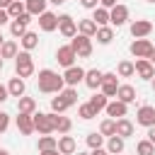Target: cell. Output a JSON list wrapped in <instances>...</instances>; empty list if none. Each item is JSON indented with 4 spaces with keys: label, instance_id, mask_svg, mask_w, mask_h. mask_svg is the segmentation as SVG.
<instances>
[{
    "label": "cell",
    "instance_id": "cell-40",
    "mask_svg": "<svg viewBox=\"0 0 155 155\" xmlns=\"http://www.w3.org/2000/svg\"><path fill=\"white\" fill-rule=\"evenodd\" d=\"M78 116H80V119H85V121H90V119H94V116H97V111L90 107V102H85V104H78Z\"/></svg>",
    "mask_w": 155,
    "mask_h": 155
},
{
    "label": "cell",
    "instance_id": "cell-16",
    "mask_svg": "<svg viewBox=\"0 0 155 155\" xmlns=\"http://www.w3.org/2000/svg\"><path fill=\"white\" fill-rule=\"evenodd\" d=\"M104 111H107V116H109V119H114V121H116V119H124V116L128 114V104H124V102H119V99H111V102L107 104V109H104Z\"/></svg>",
    "mask_w": 155,
    "mask_h": 155
},
{
    "label": "cell",
    "instance_id": "cell-4",
    "mask_svg": "<svg viewBox=\"0 0 155 155\" xmlns=\"http://www.w3.org/2000/svg\"><path fill=\"white\" fill-rule=\"evenodd\" d=\"M70 46H73V51L78 53V58H90V56H92V39H90V36L78 34V36L70 39Z\"/></svg>",
    "mask_w": 155,
    "mask_h": 155
},
{
    "label": "cell",
    "instance_id": "cell-6",
    "mask_svg": "<svg viewBox=\"0 0 155 155\" xmlns=\"http://www.w3.org/2000/svg\"><path fill=\"white\" fill-rule=\"evenodd\" d=\"M58 31H61V36L73 39V36H78V22L70 15H58Z\"/></svg>",
    "mask_w": 155,
    "mask_h": 155
},
{
    "label": "cell",
    "instance_id": "cell-50",
    "mask_svg": "<svg viewBox=\"0 0 155 155\" xmlns=\"http://www.w3.org/2000/svg\"><path fill=\"white\" fill-rule=\"evenodd\" d=\"M10 5H12V0H0V7H2V10H7Z\"/></svg>",
    "mask_w": 155,
    "mask_h": 155
},
{
    "label": "cell",
    "instance_id": "cell-36",
    "mask_svg": "<svg viewBox=\"0 0 155 155\" xmlns=\"http://www.w3.org/2000/svg\"><path fill=\"white\" fill-rule=\"evenodd\" d=\"M99 133H102L104 138H111V136H116V121L107 116V119L99 124Z\"/></svg>",
    "mask_w": 155,
    "mask_h": 155
},
{
    "label": "cell",
    "instance_id": "cell-13",
    "mask_svg": "<svg viewBox=\"0 0 155 155\" xmlns=\"http://www.w3.org/2000/svg\"><path fill=\"white\" fill-rule=\"evenodd\" d=\"M63 80H65V87H78L80 82H85V70H82L80 65L65 68V73H63Z\"/></svg>",
    "mask_w": 155,
    "mask_h": 155
},
{
    "label": "cell",
    "instance_id": "cell-53",
    "mask_svg": "<svg viewBox=\"0 0 155 155\" xmlns=\"http://www.w3.org/2000/svg\"><path fill=\"white\" fill-rule=\"evenodd\" d=\"M2 68H5V58L0 56V70H2Z\"/></svg>",
    "mask_w": 155,
    "mask_h": 155
},
{
    "label": "cell",
    "instance_id": "cell-56",
    "mask_svg": "<svg viewBox=\"0 0 155 155\" xmlns=\"http://www.w3.org/2000/svg\"><path fill=\"white\" fill-rule=\"evenodd\" d=\"M150 85H153V92H155V78H153V80H150Z\"/></svg>",
    "mask_w": 155,
    "mask_h": 155
},
{
    "label": "cell",
    "instance_id": "cell-48",
    "mask_svg": "<svg viewBox=\"0 0 155 155\" xmlns=\"http://www.w3.org/2000/svg\"><path fill=\"white\" fill-rule=\"evenodd\" d=\"M148 140L155 145V126H153V128H148Z\"/></svg>",
    "mask_w": 155,
    "mask_h": 155
},
{
    "label": "cell",
    "instance_id": "cell-14",
    "mask_svg": "<svg viewBox=\"0 0 155 155\" xmlns=\"http://www.w3.org/2000/svg\"><path fill=\"white\" fill-rule=\"evenodd\" d=\"M15 124H17V131H19L22 136H31V133L36 131V128H34V114H17Z\"/></svg>",
    "mask_w": 155,
    "mask_h": 155
},
{
    "label": "cell",
    "instance_id": "cell-21",
    "mask_svg": "<svg viewBox=\"0 0 155 155\" xmlns=\"http://www.w3.org/2000/svg\"><path fill=\"white\" fill-rule=\"evenodd\" d=\"M7 92H10V97H24V92H27V85H24V80L22 78H10V82H7Z\"/></svg>",
    "mask_w": 155,
    "mask_h": 155
},
{
    "label": "cell",
    "instance_id": "cell-5",
    "mask_svg": "<svg viewBox=\"0 0 155 155\" xmlns=\"http://www.w3.org/2000/svg\"><path fill=\"white\" fill-rule=\"evenodd\" d=\"M34 128H36L41 136L56 133V131H53V116H51V111H48V114H46V111H36V114H34Z\"/></svg>",
    "mask_w": 155,
    "mask_h": 155
},
{
    "label": "cell",
    "instance_id": "cell-51",
    "mask_svg": "<svg viewBox=\"0 0 155 155\" xmlns=\"http://www.w3.org/2000/svg\"><path fill=\"white\" fill-rule=\"evenodd\" d=\"M51 5H65V0H48Z\"/></svg>",
    "mask_w": 155,
    "mask_h": 155
},
{
    "label": "cell",
    "instance_id": "cell-18",
    "mask_svg": "<svg viewBox=\"0 0 155 155\" xmlns=\"http://www.w3.org/2000/svg\"><path fill=\"white\" fill-rule=\"evenodd\" d=\"M51 116H53V131H56L58 136H65V133H70V128H73V121H70L68 116H63V114H53V111H51Z\"/></svg>",
    "mask_w": 155,
    "mask_h": 155
},
{
    "label": "cell",
    "instance_id": "cell-38",
    "mask_svg": "<svg viewBox=\"0 0 155 155\" xmlns=\"http://www.w3.org/2000/svg\"><path fill=\"white\" fill-rule=\"evenodd\" d=\"M136 153H138V155H155V145H153L148 138H143V140L136 143Z\"/></svg>",
    "mask_w": 155,
    "mask_h": 155
},
{
    "label": "cell",
    "instance_id": "cell-39",
    "mask_svg": "<svg viewBox=\"0 0 155 155\" xmlns=\"http://www.w3.org/2000/svg\"><path fill=\"white\" fill-rule=\"evenodd\" d=\"M65 109H70V107H68V102H65L61 94H56V97L51 99V111H53V114H63Z\"/></svg>",
    "mask_w": 155,
    "mask_h": 155
},
{
    "label": "cell",
    "instance_id": "cell-44",
    "mask_svg": "<svg viewBox=\"0 0 155 155\" xmlns=\"http://www.w3.org/2000/svg\"><path fill=\"white\" fill-rule=\"evenodd\" d=\"M7 97H10L7 85H2V82H0V104H2V102H7Z\"/></svg>",
    "mask_w": 155,
    "mask_h": 155
},
{
    "label": "cell",
    "instance_id": "cell-3",
    "mask_svg": "<svg viewBox=\"0 0 155 155\" xmlns=\"http://www.w3.org/2000/svg\"><path fill=\"white\" fill-rule=\"evenodd\" d=\"M153 41L150 39H133L131 41V46H128V51H131V56L138 61V58H148L150 61V53H153Z\"/></svg>",
    "mask_w": 155,
    "mask_h": 155
},
{
    "label": "cell",
    "instance_id": "cell-29",
    "mask_svg": "<svg viewBox=\"0 0 155 155\" xmlns=\"http://www.w3.org/2000/svg\"><path fill=\"white\" fill-rule=\"evenodd\" d=\"M116 75H119V78H133V75H136V63H133V61H119Z\"/></svg>",
    "mask_w": 155,
    "mask_h": 155
},
{
    "label": "cell",
    "instance_id": "cell-37",
    "mask_svg": "<svg viewBox=\"0 0 155 155\" xmlns=\"http://www.w3.org/2000/svg\"><path fill=\"white\" fill-rule=\"evenodd\" d=\"M36 148L39 150H53V148H58V138L56 136H41Z\"/></svg>",
    "mask_w": 155,
    "mask_h": 155
},
{
    "label": "cell",
    "instance_id": "cell-12",
    "mask_svg": "<svg viewBox=\"0 0 155 155\" xmlns=\"http://www.w3.org/2000/svg\"><path fill=\"white\" fill-rule=\"evenodd\" d=\"M126 22H128V7H126V5L119 2L116 7L109 10V24H111V27H124Z\"/></svg>",
    "mask_w": 155,
    "mask_h": 155
},
{
    "label": "cell",
    "instance_id": "cell-52",
    "mask_svg": "<svg viewBox=\"0 0 155 155\" xmlns=\"http://www.w3.org/2000/svg\"><path fill=\"white\" fill-rule=\"evenodd\" d=\"M150 63L155 65V48H153V53H150Z\"/></svg>",
    "mask_w": 155,
    "mask_h": 155
},
{
    "label": "cell",
    "instance_id": "cell-33",
    "mask_svg": "<svg viewBox=\"0 0 155 155\" xmlns=\"http://www.w3.org/2000/svg\"><path fill=\"white\" fill-rule=\"evenodd\" d=\"M107 104H109V97H107V94H102V92H97V94H92V97H90V107H92L97 114H99L102 109H107Z\"/></svg>",
    "mask_w": 155,
    "mask_h": 155
},
{
    "label": "cell",
    "instance_id": "cell-17",
    "mask_svg": "<svg viewBox=\"0 0 155 155\" xmlns=\"http://www.w3.org/2000/svg\"><path fill=\"white\" fill-rule=\"evenodd\" d=\"M136 75L140 80H153L155 78V65L148 61V58H138L136 61Z\"/></svg>",
    "mask_w": 155,
    "mask_h": 155
},
{
    "label": "cell",
    "instance_id": "cell-2",
    "mask_svg": "<svg viewBox=\"0 0 155 155\" xmlns=\"http://www.w3.org/2000/svg\"><path fill=\"white\" fill-rule=\"evenodd\" d=\"M15 75L17 78H31L34 75V58L29 51H19L17 58H15Z\"/></svg>",
    "mask_w": 155,
    "mask_h": 155
},
{
    "label": "cell",
    "instance_id": "cell-19",
    "mask_svg": "<svg viewBox=\"0 0 155 155\" xmlns=\"http://www.w3.org/2000/svg\"><path fill=\"white\" fill-rule=\"evenodd\" d=\"M102 78H104V73H102L99 68L85 70V85H87L90 90H99V87H102Z\"/></svg>",
    "mask_w": 155,
    "mask_h": 155
},
{
    "label": "cell",
    "instance_id": "cell-24",
    "mask_svg": "<svg viewBox=\"0 0 155 155\" xmlns=\"http://www.w3.org/2000/svg\"><path fill=\"white\" fill-rule=\"evenodd\" d=\"M97 29H99V27L92 22V17H87V19H80V22H78V34H82V36H90V39H92V36L97 34Z\"/></svg>",
    "mask_w": 155,
    "mask_h": 155
},
{
    "label": "cell",
    "instance_id": "cell-34",
    "mask_svg": "<svg viewBox=\"0 0 155 155\" xmlns=\"http://www.w3.org/2000/svg\"><path fill=\"white\" fill-rule=\"evenodd\" d=\"M85 143H87L90 150H94V148H104V136H102L99 131H90L87 138H85Z\"/></svg>",
    "mask_w": 155,
    "mask_h": 155
},
{
    "label": "cell",
    "instance_id": "cell-22",
    "mask_svg": "<svg viewBox=\"0 0 155 155\" xmlns=\"http://www.w3.org/2000/svg\"><path fill=\"white\" fill-rule=\"evenodd\" d=\"M116 99H119V102H124V104H131V102H136V87H133V85H119Z\"/></svg>",
    "mask_w": 155,
    "mask_h": 155
},
{
    "label": "cell",
    "instance_id": "cell-47",
    "mask_svg": "<svg viewBox=\"0 0 155 155\" xmlns=\"http://www.w3.org/2000/svg\"><path fill=\"white\" fill-rule=\"evenodd\" d=\"M90 155H109V150L107 148H94V150H90Z\"/></svg>",
    "mask_w": 155,
    "mask_h": 155
},
{
    "label": "cell",
    "instance_id": "cell-30",
    "mask_svg": "<svg viewBox=\"0 0 155 155\" xmlns=\"http://www.w3.org/2000/svg\"><path fill=\"white\" fill-rule=\"evenodd\" d=\"M116 136H121L124 140L128 138V136H133V124L124 116V119H116Z\"/></svg>",
    "mask_w": 155,
    "mask_h": 155
},
{
    "label": "cell",
    "instance_id": "cell-10",
    "mask_svg": "<svg viewBox=\"0 0 155 155\" xmlns=\"http://www.w3.org/2000/svg\"><path fill=\"white\" fill-rule=\"evenodd\" d=\"M29 22H31V15H29V12H24L22 17L12 19V22H10V34H12L15 39H22V36L29 31V29H27V24H29Z\"/></svg>",
    "mask_w": 155,
    "mask_h": 155
},
{
    "label": "cell",
    "instance_id": "cell-49",
    "mask_svg": "<svg viewBox=\"0 0 155 155\" xmlns=\"http://www.w3.org/2000/svg\"><path fill=\"white\" fill-rule=\"evenodd\" d=\"M39 155H61V153L58 148H53V150H39Z\"/></svg>",
    "mask_w": 155,
    "mask_h": 155
},
{
    "label": "cell",
    "instance_id": "cell-35",
    "mask_svg": "<svg viewBox=\"0 0 155 155\" xmlns=\"http://www.w3.org/2000/svg\"><path fill=\"white\" fill-rule=\"evenodd\" d=\"M27 12V5H24V0H12V5L7 7V15H10V19H17V17H22Z\"/></svg>",
    "mask_w": 155,
    "mask_h": 155
},
{
    "label": "cell",
    "instance_id": "cell-46",
    "mask_svg": "<svg viewBox=\"0 0 155 155\" xmlns=\"http://www.w3.org/2000/svg\"><path fill=\"white\" fill-rule=\"evenodd\" d=\"M99 5H102V7H107V10H111V7H116L119 2H116V0H99Z\"/></svg>",
    "mask_w": 155,
    "mask_h": 155
},
{
    "label": "cell",
    "instance_id": "cell-41",
    "mask_svg": "<svg viewBox=\"0 0 155 155\" xmlns=\"http://www.w3.org/2000/svg\"><path fill=\"white\" fill-rule=\"evenodd\" d=\"M65 102H68V107H73V104H78V90L75 87H65L63 92H58Z\"/></svg>",
    "mask_w": 155,
    "mask_h": 155
},
{
    "label": "cell",
    "instance_id": "cell-28",
    "mask_svg": "<svg viewBox=\"0 0 155 155\" xmlns=\"http://www.w3.org/2000/svg\"><path fill=\"white\" fill-rule=\"evenodd\" d=\"M92 22L97 24V27H109V10L107 7H97V10H92Z\"/></svg>",
    "mask_w": 155,
    "mask_h": 155
},
{
    "label": "cell",
    "instance_id": "cell-45",
    "mask_svg": "<svg viewBox=\"0 0 155 155\" xmlns=\"http://www.w3.org/2000/svg\"><path fill=\"white\" fill-rule=\"evenodd\" d=\"M7 22H12V19H10L7 10H2V7H0V27H2V24H7Z\"/></svg>",
    "mask_w": 155,
    "mask_h": 155
},
{
    "label": "cell",
    "instance_id": "cell-9",
    "mask_svg": "<svg viewBox=\"0 0 155 155\" xmlns=\"http://www.w3.org/2000/svg\"><path fill=\"white\" fill-rule=\"evenodd\" d=\"M136 124H138V126H145V128H153V126H155V107L143 104V107L136 111Z\"/></svg>",
    "mask_w": 155,
    "mask_h": 155
},
{
    "label": "cell",
    "instance_id": "cell-58",
    "mask_svg": "<svg viewBox=\"0 0 155 155\" xmlns=\"http://www.w3.org/2000/svg\"><path fill=\"white\" fill-rule=\"evenodd\" d=\"M145 2H155V0H145Z\"/></svg>",
    "mask_w": 155,
    "mask_h": 155
},
{
    "label": "cell",
    "instance_id": "cell-15",
    "mask_svg": "<svg viewBox=\"0 0 155 155\" xmlns=\"http://www.w3.org/2000/svg\"><path fill=\"white\" fill-rule=\"evenodd\" d=\"M39 29L41 31H46V34H51V31H56L58 29V15H53V12H44V15H39Z\"/></svg>",
    "mask_w": 155,
    "mask_h": 155
},
{
    "label": "cell",
    "instance_id": "cell-27",
    "mask_svg": "<svg viewBox=\"0 0 155 155\" xmlns=\"http://www.w3.org/2000/svg\"><path fill=\"white\" fill-rule=\"evenodd\" d=\"M19 44H22V51H29V53H31V51L39 46V34H36V31H27V34L19 39Z\"/></svg>",
    "mask_w": 155,
    "mask_h": 155
},
{
    "label": "cell",
    "instance_id": "cell-20",
    "mask_svg": "<svg viewBox=\"0 0 155 155\" xmlns=\"http://www.w3.org/2000/svg\"><path fill=\"white\" fill-rule=\"evenodd\" d=\"M75 150H78V143H75V138L73 136H61L58 138V153L61 155H75Z\"/></svg>",
    "mask_w": 155,
    "mask_h": 155
},
{
    "label": "cell",
    "instance_id": "cell-7",
    "mask_svg": "<svg viewBox=\"0 0 155 155\" xmlns=\"http://www.w3.org/2000/svg\"><path fill=\"white\" fill-rule=\"evenodd\" d=\"M75 58H78V53L73 51L70 44L56 48V61H58V65H63V68H73V65H75Z\"/></svg>",
    "mask_w": 155,
    "mask_h": 155
},
{
    "label": "cell",
    "instance_id": "cell-32",
    "mask_svg": "<svg viewBox=\"0 0 155 155\" xmlns=\"http://www.w3.org/2000/svg\"><path fill=\"white\" fill-rule=\"evenodd\" d=\"M17 53H19V44H17V41H10V39H7V41L2 44V48H0V56H2V58H17Z\"/></svg>",
    "mask_w": 155,
    "mask_h": 155
},
{
    "label": "cell",
    "instance_id": "cell-23",
    "mask_svg": "<svg viewBox=\"0 0 155 155\" xmlns=\"http://www.w3.org/2000/svg\"><path fill=\"white\" fill-rule=\"evenodd\" d=\"M17 111L19 114H36V99L34 97H19L17 99Z\"/></svg>",
    "mask_w": 155,
    "mask_h": 155
},
{
    "label": "cell",
    "instance_id": "cell-26",
    "mask_svg": "<svg viewBox=\"0 0 155 155\" xmlns=\"http://www.w3.org/2000/svg\"><path fill=\"white\" fill-rule=\"evenodd\" d=\"M24 5H27V12H29L31 17H39V15L46 12L48 0H24Z\"/></svg>",
    "mask_w": 155,
    "mask_h": 155
},
{
    "label": "cell",
    "instance_id": "cell-8",
    "mask_svg": "<svg viewBox=\"0 0 155 155\" xmlns=\"http://www.w3.org/2000/svg\"><path fill=\"white\" fill-rule=\"evenodd\" d=\"M128 29H131V36L133 39H145V36L153 34V22L150 19H133Z\"/></svg>",
    "mask_w": 155,
    "mask_h": 155
},
{
    "label": "cell",
    "instance_id": "cell-25",
    "mask_svg": "<svg viewBox=\"0 0 155 155\" xmlns=\"http://www.w3.org/2000/svg\"><path fill=\"white\" fill-rule=\"evenodd\" d=\"M124 148H126V140H124L121 136H111V138H107V150H109V155H121Z\"/></svg>",
    "mask_w": 155,
    "mask_h": 155
},
{
    "label": "cell",
    "instance_id": "cell-1",
    "mask_svg": "<svg viewBox=\"0 0 155 155\" xmlns=\"http://www.w3.org/2000/svg\"><path fill=\"white\" fill-rule=\"evenodd\" d=\"M36 87H39V92H44V94H58V92L65 90V80H63V75H58L56 70L44 68V70H39Z\"/></svg>",
    "mask_w": 155,
    "mask_h": 155
},
{
    "label": "cell",
    "instance_id": "cell-55",
    "mask_svg": "<svg viewBox=\"0 0 155 155\" xmlns=\"http://www.w3.org/2000/svg\"><path fill=\"white\" fill-rule=\"evenodd\" d=\"M0 155H10V153H7V150H2V148H0Z\"/></svg>",
    "mask_w": 155,
    "mask_h": 155
},
{
    "label": "cell",
    "instance_id": "cell-57",
    "mask_svg": "<svg viewBox=\"0 0 155 155\" xmlns=\"http://www.w3.org/2000/svg\"><path fill=\"white\" fill-rule=\"evenodd\" d=\"M78 155H90V153H78Z\"/></svg>",
    "mask_w": 155,
    "mask_h": 155
},
{
    "label": "cell",
    "instance_id": "cell-54",
    "mask_svg": "<svg viewBox=\"0 0 155 155\" xmlns=\"http://www.w3.org/2000/svg\"><path fill=\"white\" fill-rule=\"evenodd\" d=\"M2 44H5V36H2V34H0V48H2Z\"/></svg>",
    "mask_w": 155,
    "mask_h": 155
},
{
    "label": "cell",
    "instance_id": "cell-11",
    "mask_svg": "<svg viewBox=\"0 0 155 155\" xmlns=\"http://www.w3.org/2000/svg\"><path fill=\"white\" fill-rule=\"evenodd\" d=\"M99 92L107 94V97H114V99H116V92H119V78H116V73H104Z\"/></svg>",
    "mask_w": 155,
    "mask_h": 155
},
{
    "label": "cell",
    "instance_id": "cell-31",
    "mask_svg": "<svg viewBox=\"0 0 155 155\" xmlns=\"http://www.w3.org/2000/svg\"><path fill=\"white\" fill-rule=\"evenodd\" d=\"M94 36H97V44L107 46V44H111V39H114V27H111V24H109V27H99Z\"/></svg>",
    "mask_w": 155,
    "mask_h": 155
},
{
    "label": "cell",
    "instance_id": "cell-42",
    "mask_svg": "<svg viewBox=\"0 0 155 155\" xmlns=\"http://www.w3.org/2000/svg\"><path fill=\"white\" fill-rule=\"evenodd\" d=\"M10 128V114L7 111H0V133H5Z\"/></svg>",
    "mask_w": 155,
    "mask_h": 155
},
{
    "label": "cell",
    "instance_id": "cell-43",
    "mask_svg": "<svg viewBox=\"0 0 155 155\" xmlns=\"http://www.w3.org/2000/svg\"><path fill=\"white\" fill-rule=\"evenodd\" d=\"M80 5H82L85 10H97V7H99V0H80Z\"/></svg>",
    "mask_w": 155,
    "mask_h": 155
}]
</instances>
